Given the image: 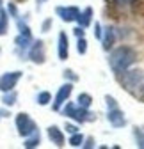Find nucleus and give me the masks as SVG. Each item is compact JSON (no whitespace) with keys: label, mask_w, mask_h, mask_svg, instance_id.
<instances>
[{"label":"nucleus","mask_w":144,"mask_h":149,"mask_svg":"<svg viewBox=\"0 0 144 149\" xmlns=\"http://www.w3.org/2000/svg\"><path fill=\"white\" fill-rule=\"evenodd\" d=\"M137 61V52L132 46H117L112 50L110 57H109V64L112 68L114 73L121 74L123 71H127L128 68H132Z\"/></svg>","instance_id":"1"},{"label":"nucleus","mask_w":144,"mask_h":149,"mask_svg":"<svg viewBox=\"0 0 144 149\" xmlns=\"http://www.w3.org/2000/svg\"><path fill=\"white\" fill-rule=\"evenodd\" d=\"M61 110H62V116L73 119V121L78 123V124L94 121V114H93V112H89V108H82V107H78V105H75V103L66 101V103L61 107Z\"/></svg>","instance_id":"2"},{"label":"nucleus","mask_w":144,"mask_h":149,"mask_svg":"<svg viewBox=\"0 0 144 149\" xmlns=\"http://www.w3.org/2000/svg\"><path fill=\"white\" fill-rule=\"evenodd\" d=\"M18 20V29H20V34L16 36V39H14V45H16V52L20 53V55H23L27 50H29V46L32 45V34H30V29H29V25L27 23H23L20 18H16Z\"/></svg>","instance_id":"3"},{"label":"nucleus","mask_w":144,"mask_h":149,"mask_svg":"<svg viewBox=\"0 0 144 149\" xmlns=\"http://www.w3.org/2000/svg\"><path fill=\"white\" fill-rule=\"evenodd\" d=\"M142 80H144V73L141 69H130L128 68L127 71L121 73V85L127 91H130V92H134L141 85Z\"/></svg>","instance_id":"4"},{"label":"nucleus","mask_w":144,"mask_h":149,"mask_svg":"<svg viewBox=\"0 0 144 149\" xmlns=\"http://www.w3.org/2000/svg\"><path fill=\"white\" fill-rule=\"evenodd\" d=\"M14 123H16L18 133H20L22 137H29V135H32L34 132H38V126H36V123L30 119L29 114H25V112H20V114L16 116Z\"/></svg>","instance_id":"5"},{"label":"nucleus","mask_w":144,"mask_h":149,"mask_svg":"<svg viewBox=\"0 0 144 149\" xmlns=\"http://www.w3.org/2000/svg\"><path fill=\"white\" fill-rule=\"evenodd\" d=\"M71 92H73V82H66L64 85H61L59 91H57V94H55V100H53L52 108L55 110V112H61V107L69 100Z\"/></svg>","instance_id":"6"},{"label":"nucleus","mask_w":144,"mask_h":149,"mask_svg":"<svg viewBox=\"0 0 144 149\" xmlns=\"http://www.w3.org/2000/svg\"><path fill=\"white\" fill-rule=\"evenodd\" d=\"M23 77L22 71H9V73H4L0 77V91L2 92H7V91H13L16 87V84L20 82V78Z\"/></svg>","instance_id":"7"},{"label":"nucleus","mask_w":144,"mask_h":149,"mask_svg":"<svg viewBox=\"0 0 144 149\" xmlns=\"http://www.w3.org/2000/svg\"><path fill=\"white\" fill-rule=\"evenodd\" d=\"M29 59L34 62V64H43L45 59H46V53H45V43L41 39L38 41H32V45L29 46Z\"/></svg>","instance_id":"8"},{"label":"nucleus","mask_w":144,"mask_h":149,"mask_svg":"<svg viewBox=\"0 0 144 149\" xmlns=\"http://www.w3.org/2000/svg\"><path fill=\"white\" fill-rule=\"evenodd\" d=\"M80 9L77 6H59L55 9V14L61 18L62 22L66 23H71V22H77V16H78Z\"/></svg>","instance_id":"9"},{"label":"nucleus","mask_w":144,"mask_h":149,"mask_svg":"<svg viewBox=\"0 0 144 149\" xmlns=\"http://www.w3.org/2000/svg\"><path fill=\"white\" fill-rule=\"evenodd\" d=\"M107 119H109V123H110L114 128H123L124 124H127L124 114H123V110H119V107L109 108V112H107Z\"/></svg>","instance_id":"10"},{"label":"nucleus","mask_w":144,"mask_h":149,"mask_svg":"<svg viewBox=\"0 0 144 149\" xmlns=\"http://www.w3.org/2000/svg\"><path fill=\"white\" fill-rule=\"evenodd\" d=\"M57 55L61 61H66L68 55H69V39L66 32H61L59 34V39H57Z\"/></svg>","instance_id":"11"},{"label":"nucleus","mask_w":144,"mask_h":149,"mask_svg":"<svg viewBox=\"0 0 144 149\" xmlns=\"http://www.w3.org/2000/svg\"><path fill=\"white\" fill-rule=\"evenodd\" d=\"M77 23L82 29H87L93 23V7H85L84 11H80L78 16H77Z\"/></svg>","instance_id":"12"},{"label":"nucleus","mask_w":144,"mask_h":149,"mask_svg":"<svg viewBox=\"0 0 144 149\" xmlns=\"http://www.w3.org/2000/svg\"><path fill=\"white\" fill-rule=\"evenodd\" d=\"M48 139L52 140V144H55L57 147L64 146V133H62V130L57 128V126H50L48 128Z\"/></svg>","instance_id":"13"},{"label":"nucleus","mask_w":144,"mask_h":149,"mask_svg":"<svg viewBox=\"0 0 144 149\" xmlns=\"http://www.w3.org/2000/svg\"><path fill=\"white\" fill-rule=\"evenodd\" d=\"M114 41H116V30H114L112 27H107V29H105V32L101 34V43H103V48H105V50H110V48H112V45H114Z\"/></svg>","instance_id":"14"},{"label":"nucleus","mask_w":144,"mask_h":149,"mask_svg":"<svg viewBox=\"0 0 144 149\" xmlns=\"http://www.w3.org/2000/svg\"><path fill=\"white\" fill-rule=\"evenodd\" d=\"M9 29V13L0 7V36H6Z\"/></svg>","instance_id":"15"},{"label":"nucleus","mask_w":144,"mask_h":149,"mask_svg":"<svg viewBox=\"0 0 144 149\" xmlns=\"http://www.w3.org/2000/svg\"><path fill=\"white\" fill-rule=\"evenodd\" d=\"M41 144V137H39V132H34L32 135H29V137H25V147L27 149H32V147H38Z\"/></svg>","instance_id":"16"},{"label":"nucleus","mask_w":144,"mask_h":149,"mask_svg":"<svg viewBox=\"0 0 144 149\" xmlns=\"http://www.w3.org/2000/svg\"><path fill=\"white\" fill-rule=\"evenodd\" d=\"M16 100H18V94H16V91H14V89L4 92V96H2V103H4L6 107H13V105L16 103Z\"/></svg>","instance_id":"17"},{"label":"nucleus","mask_w":144,"mask_h":149,"mask_svg":"<svg viewBox=\"0 0 144 149\" xmlns=\"http://www.w3.org/2000/svg\"><path fill=\"white\" fill-rule=\"evenodd\" d=\"M77 105L82 107V108H89V107L93 105V98H91V94H87V92H82V94H78V98H77Z\"/></svg>","instance_id":"18"},{"label":"nucleus","mask_w":144,"mask_h":149,"mask_svg":"<svg viewBox=\"0 0 144 149\" xmlns=\"http://www.w3.org/2000/svg\"><path fill=\"white\" fill-rule=\"evenodd\" d=\"M84 135L80 133V132H77V133H71V137H69V146H73V147H80L82 146V142H84Z\"/></svg>","instance_id":"19"},{"label":"nucleus","mask_w":144,"mask_h":149,"mask_svg":"<svg viewBox=\"0 0 144 149\" xmlns=\"http://www.w3.org/2000/svg\"><path fill=\"white\" fill-rule=\"evenodd\" d=\"M52 101V94L48 91H41L39 94H38V103L41 105V107H45V105H48Z\"/></svg>","instance_id":"20"},{"label":"nucleus","mask_w":144,"mask_h":149,"mask_svg":"<svg viewBox=\"0 0 144 149\" xmlns=\"http://www.w3.org/2000/svg\"><path fill=\"white\" fill-rule=\"evenodd\" d=\"M134 137H135V142H137V147L144 149V133H142V130L135 128L134 130Z\"/></svg>","instance_id":"21"},{"label":"nucleus","mask_w":144,"mask_h":149,"mask_svg":"<svg viewBox=\"0 0 144 149\" xmlns=\"http://www.w3.org/2000/svg\"><path fill=\"white\" fill-rule=\"evenodd\" d=\"M77 50L80 55H84L87 52V41H85V37H78V41H77Z\"/></svg>","instance_id":"22"},{"label":"nucleus","mask_w":144,"mask_h":149,"mask_svg":"<svg viewBox=\"0 0 144 149\" xmlns=\"http://www.w3.org/2000/svg\"><path fill=\"white\" fill-rule=\"evenodd\" d=\"M64 78H68L69 82H77L78 80V74H75V71H71V69H64Z\"/></svg>","instance_id":"23"},{"label":"nucleus","mask_w":144,"mask_h":149,"mask_svg":"<svg viewBox=\"0 0 144 149\" xmlns=\"http://www.w3.org/2000/svg\"><path fill=\"white\" fill-rule=\"evenodd\" d=\"M94 139L93 137H87V139H84V142H82V146L80 147H84V149H91V147H94Z\"/></svg>","instance_id":"24"},{"label":"nucleus","mask_w":144,"mask_h":149,"mask_svg":"<svg viewBox=\"0 0 144 149\" xmlns=\"http://www.w3.org/2000/svg\"><path fill=\"white\" fill-rule=\"evenodd\" d=\"M134 92H135V96H139L141 100H144V80L141 82V85H139V87H137Z\"/></svg>","instance_id":"25"},{"label":"nucleus","mask_w":144,"mask_h":149,"mask_svg":"<svg viewBox=\"0 0 144 149\" xmlns=\"http://www.w3.org/2000/svg\"><path fill=\"white\" fill-rule=\"evenodd\" d=\"M105 101H107V107H109V108H116L117 107V101L112 96H105Z\"/></svg>","instance_id":"26"},{"label":"nucleus","mask_w":144,"mask_h":149,"mask_svg":"<svg viewBox=\"0 0 144 149\" xmlns=\"http://www.w3.org/2000/svg\"><path fill=\"white\" fill-rule=\"evenodd\" d=\"M64 130H66V132H68L69 135H71V133L80 132V128H78V126H75V124H66V128H64Z\"/></svg>","instance_id":"27"},{"label":"nucleus","mask_w":144,"mask_h":149,"mask_svg":"<svg viewBox=\"0 0 144 149\" xmlns=\"http://www.w3.org/2000/svg\"><path fill=\"white\" fill-rule=\"evenodd\" d=\"M7 13H11V16L18 18V9H16V6H14L13 2H9V6H7Z\"/></svg>","instance_id":"28"},{"label":"nucleus","mask_w":144,"mask_h":149,"mask_svg":"<svg viewBox=\"0 0 144 149\" xmlns=\"http://www.w3.org/2000/svg\"><path fill=\"white\" fill-rule=\"evenodd\" d=\"M101 34H103V30H101V25L96 22V23H94V36L98 37V39H101Z\"/></svg>","instance_id":"29"},{"label":"nucleus","mask_w":144,"mask_h":149,"mask_svg":"<svg viewBox=\"0 0 144 149\" xmlns=\"http://www.w3.org/2000/svg\"><path fill=\"white\" fill-rule=\"evenodd\" d=\"M50 27H52V18H48V20H45V22H43L41 30H43V32H48V30H50Z\"/></svg>","instance_id":"30"},{"label":"nucleus","mask_w":144,"mask_h":149,"mask_svg":"<svg viewBox=\"0 0 144 149\" xmlns=\"http://www.w3.org/2000/svg\"><path fill=\"white\" fill-rule=\"evenodd\" d=\"M73 34H75L77 37H84V29H82V27H77V29H73Z\"/></svg>","instance_id":"31"},{"label":"nucleus","mask_w":144,"mask_h":149,"mask_svg":"<svg viewBox=\"0 0 144 149\" xmlns=\"http://www.w3.org/2000/svg\"><path fill=\"white\" fill-rule=\"evenodd\" d=\"M132 2H134V0H114V4H117V6H128Z\"/></svg>","instance_id":"32"},{"label":"nucleus","mask_w":144,"mask_h":149,"mask_svg":"<svg viewBox=\"0 0 144 149\" xmlns=\"http://www.w3.org/2000/svg\"><path fill=\"white\" fill-rule=\"evenodd\" d=\"M7 116H9L7 110H0V117H7Z\"/></svg>","instance_id":"33"},{"label":"nucleus","mask_w":144,"mask_h":149,"mask_svg":"<svg viewBox=\"0 0 144 149\" xmlns=\"http://www.w3.org/2000/svg\"><path fill=\"white\" fill-rule=\"evenodd\" d=\"M43 2H46V0H38V4H39V6H41Z\"/></svg>","instance_id":"34"},{"label":"nucleus","mask_w":144,"mask_h":149,"mask_svg":"<svg viewBox=\"0 0 144 149\" xmlns=\"http://www.w3.org/2000/svg\"><path fill=\"white\" fill-rule=\"evenodd\" d=\"M0 7H2V0H0Z\"/></svg>","instance_id":"35"},{"label":"nucleus","mask_w":144,"mask_h":149,"mask_svg":"<svg viewBox=\"0 0 144 149\" xmlns=\"http://www.w3.org/2000/svg\"><path fill=\"white\" fill-rule=\"evenodd\" d=\"M0 52H2V50H0Z\"/></svg>","instance_id":"36"}]
</instances>
